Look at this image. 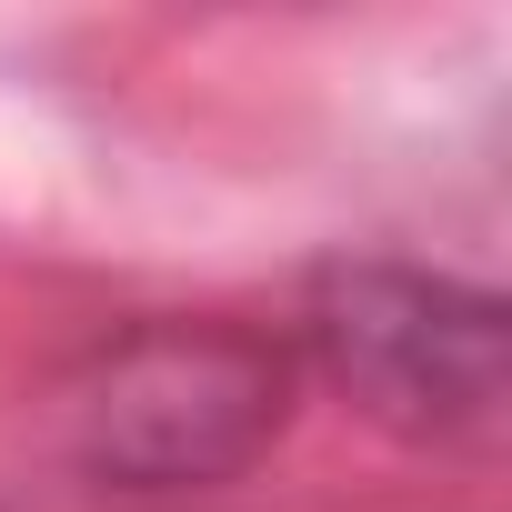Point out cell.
<instances>
[{
	"instance_id": "1",
	"label": "cell",
	"mask_w": 512,
	"mask_h": 512,
	"mask_svg": "<svg viewBox=\"0 0 512 512\" xmlns=\"http://www.w3.org/2000/svg\"><path fill=\"white\" fill-rule=\"evenodd\" d=\"M302 362L251 322H131L61 382V452L101 492H221L292 422Z\"/></svg>"
},
{
	"instance_id": "2",
	"label": "cell",
	"mask_w": 512,
	"mask_h": 512,
	"mask_svg": "<svg viewBox=\"0 0 512 512\" xmlns=\"http://www.w3.org/2000/svg\"><path fill=\"white\" fill-rule=\"evenodd\" d=\"M502 302L412 262H332L302 302V352L352 412L412 442H472L502 422Z\"/></svg>"
}]
</instances>
